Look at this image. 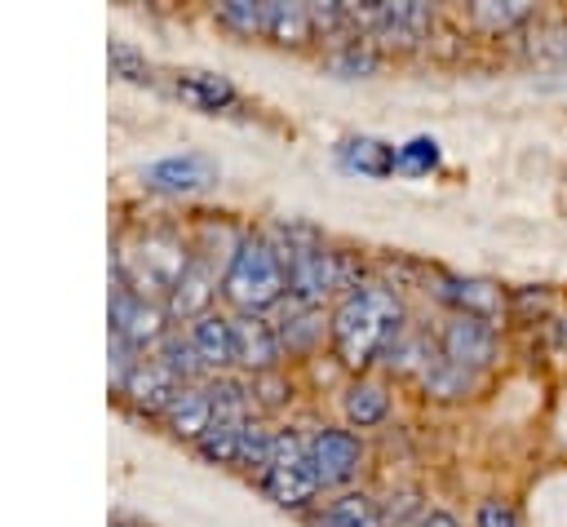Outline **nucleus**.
Returning a JSON list of instances; mask_svg holds the SVG:
<instances>
[{"label": "nucleus", "instance_id": "nucleus-1", "mask_svg": "<svg viewBox=\"0 0 567 527\" xmlns=\"http://www.w3.org/2000/svg\"><path fill=\"white\" fill-rule=\"evenodd\" d=\"M328 332L346 368H368L403 337V301L385 283H359L337 301Z\"/></svg>", "mask_w": 567, "mask_h": 527}, {"label": "nucleus", "instance_id": "nucleus-2", "mask_svg": "<svg viewBox=\"0 0 567 527\" xmlns=\"http://www.w3.org/2000/svg\"><path fill=\"white\" fill-rule=\"evenodd\" d=\"M221 292H226V301L239 306L244 314H261L266 306L284 301V292H288L284 248L270 244L266 235H244V239H235V248H230V257H226Z\"/></svg>", "mask_w": 567, "mask_h": 527}, {"label": "nucleus", "instance_id": "nucleus-3", "mask_svg": "<svg viewBox=\"0 0 567 527\" xmlns=\"http://www.w3.org/2000/svg\"><path fill=\"white\" fill-rule=\"evenodd\" d=\"M284 266H288V297L301 306H323L328 292H337V252H328L315 230L292 226L288 230V248H284Z\"/></svg>", "mask_w": 567, "mask_h": 527}, {"label": "nucleus", "instance_id": "nucleus-4", "mask_svg": "<svg viewBox=\"0 0 567 527\" xmlns=\"http://www.w3.org/2000/svg\"><path fill=\"white\" fill-rule=\"evenodd\" d=\"M306 461L319 478V487H341L359 474L363 465V443L350 434V430H337V425H323L306 438Z\"/></svg>", "mask_w": 567, "mask_h": 527}, {"label": "nucleus", "instance_id": "nucleus-5", "mask_svg": "<svg viewBox=\"0 0 567 527\" xmlns=\"http://www.w3.org/2000/svg\"><path fill=\"white\" fill-rule=\"evenodd\" d=\"M439 354L465 372H483L496 359V328L474 314H447L439 332Z\"/></svg>", "mask_w": 567, "mask_h": 527}, {"label": "nucleus", "instance_id": "nucleus-6", "mask_svg": "<svg viewBox=\"0 0 567 527\" xmlns=\"http://www.w3.org/2000/svg\"><path fill=\"white\" fill-rule=\"evenodd\" d=\"M111 337H120L124 345H146V341H159V306L146 301V292H137L124 275H115V288H111Z\"/></svg>", "mask_w": 567, "mask_h": 527}, {"label": "nucleus", "instance_id": "nucleus-7", "mask_svg": "<svg viewBox=\"0 0 567 527\" xmlns=\"http://www.w3.org/2000/svg\"><path fill=\"white\" fill-rule=\"evenodd\" d=\"M430 292H434L443 306H452V314H474V319H487V323L509 306L496 283L470 279V275H447V270H434V275H430Z\"/></svg>", "mask_w": 567, "mask_h": 527}, {"label": "nucleus", "instance_id": "nucleus-8", "mask_svg": "<svg viewBox=\"0 0 567 527\" xmlns=\"http://www.w3.org/2000/svg\"><path fill=\"white\" fill-rule=\"evenodd\" d=\"M142 182L151 190H168V195H190L217 182V164L199 151H182V155H164L155 164L142 168Z\"/></svg>", "mask_w": 567, "mask_h": 527}, {"label": "nucleus", "instance_id": "nucleus-9", "mask_svg": "<svg viewBox=\"0 0 567 527\" xmlns=\"http://www.w3.org/2000/svg\"><path fill=\"white\" fill-rule=\"evenodd\" d=\"M230 332H235V363L239 368H248L252 376H261V372H275V363H279V332H275V323L270 319H261V314H235L230 319Z\"/></svg>", "mask_w": 567, "mask_h": 527}, {"label": "nucleus", "instance_id": "nucleus-10", "mask_svg": "<svg viewBox=\"0 0 567 527\" xmlns=\"http://www.w3.org/2000/svg\"><path fill=\"white\" fill-rule=\"evenodd\" d=\"M177 390H182V381H177L159 359H137V368L120 381V394H124L133 407L151 412V416H159V412L173 403Z\"/></svg>", "mask_w": 567, "mask_h": 527}, {"label": "nucleus", "instance_id": "nucleus-11", "mask_svg": "<svg viewBox=\"0 0 567 527\" xmlns=\"http://www.w3.org/2000/svg\"><path fill=\"white\" fill-rule=\"evenodd\" d=\"M257 487L284 509H306L319 496V478H315L310 461H301V465H266L257 474Z\"/></svg>", "mask_w": 567, "mask_h": 527}, {"label": "nucleus", "instance_id": "nucleus-12", "mask_svg": "<svg viewBox=\"0 0 567 527\" xmlns=\"http://www.w3.org/2000/svg\"><path fill=\"white\" fill-rule=\"evenodd\" d=\"M159 421L177 434V438H199L208 425H213V394L208 390H199V385H182L177 394H173V403L159 412Z\"/></svg>", "mask_w": 567, "mask_h": 527}, {"label": "nucleus", "instance_id": "nucleus-13", "mask_svg": "<svg viewBox=\"0 0 567 527\" xmlns=\"http://www.w3.org/2000/svg\"><path fill=\"white\" fill-rule=\"evenodd\" d=\"M173 89H177L182 102H190V106H199V111H226V106L239 102L235 84H230L226 75H217V71H177Z\"/></svg>", "mask_w": 567, "mask_h": 527}, {"label": "nucleus", "instance_id": "nucleus-14", "mask_svg": "<svg viewBox=\"0 0 567 527\" xmlns=\"http://www.w3.org/2000/svg\"><path fill=\"white\" fill-rule=\"evenodd\" d=\"M337 159H341V168H350V173L390 177L394 164H399V146L381 142V137H346V142L337 146Z\"/></svg>", "mask_w": 567, "mask_h": 527}, {"label": "nucleus", "instance_id": "nucleus-15", "mask_svg": "<svg viewBox=\"0 0 567 527\" xmlns=\"http://www.w3.org/2000/svg\"><path fill=\"white\" fill-rule=\"evenodd\" d=\"M190 345L195 354L204 359V368H226L235 363V332H230V319L226 314H199L190 323Z\"/></svg>", "mask_w": 567, "mask_h": 527}, {"label": "nucleus", "instance_id": "nucleus-16", "mask_svg": "<svg viewBox=\"0 0 567 527\" xmlns=\"http://www.w3.org/2000/svg\"><path fill=\"white\" fill-rule=\"evenodd\" d=\"M208 297H213V270L204 261H186L182 279L168 288V310L182 319H199L208 314Z\"/></svg>", "mask_w": 567, "mask_h": 527}, {"label": "nucleus", "instance_id": "nucleus-17", "mask_svg": "<svg viewBox=\"0 0 567 527\" xmlns=\"http://www.w3.org/2000/svg\"><path fill=\"white\" fill-rule=\"evenodd\" d=\"M315 527H390V518H385L381 500H372L363 492H346L323 514H315Z\"/></svg>", "mask_w": 567, "mask_h": 527}, {"label": "nucleus", "instance_id": "nucleus-18", "mask_svg": "<svg viewBox=\"0 0 567 527\" xmlns=\"http://www.w3.org/2000/svg\"><path fill=\"white\" fill-rule=\"evenodd\" d=\"M279 345L284 350H310L319 337H323V314H319V306H301V301H284V314H279Z\"/></svg>", "mask_w": 567, "mask_h": 527}, {"label": "nucleus", "instance_id": "nucleus-19", "mask_svg": "<svg viewBox=\"0 0 567 527\" xmlns=\"http://www.w3.org/2000/svg\"><path fill=\"white\" fill-rule=\"evenodd\" d=\"M266 35L275 44H306L315 35L310 4H288V0H266Z\"/></svg>", "mask_w": 567, "mask_h": 527}, {"label": "nucleus", "instance_id": "nucleus-20", "mask_svg": "<svg viewBox=\"0 0 567 527\" xmlns=\"http://www.w3.org/2000/svg\"><path fill=\"white\" fill-rule=\"evenodd\" d=\"M341 407H346V421H350V425L368 430V425H381V421H385V412H390V394H385V385L359 376V381L341 394Z\"/></svg>", "mask_w": 567, "mask_h": 527}, {"label": "nucleus", "instance_id": "nucleus-21", "mask_svg": "<svg viewBox=\"0 0 567 527\" xmlns=\"http://www.w3.org/2000/svg\"><path fill=\"white\" fill-rule=\"evenodd\" d=\"M244 425H248V421H217V416H213V425L195 438L199 456L213 461V465H239V438H244Z\"/></svg>", "mask_w": 567, "mask_h": 527}, {"label": "nucleus", "instance_id": "nucleus-22", "mask_svg": "<svg viewBox=\"0 0 567 527\" xmlns=\"http://www.w3.org/2000/svg\"><path fill=\"white\" fill-rule=\"evenodd\" d=\"M377 62H381V58H377L372 40H363V35H354V40H346V44H332L328 58H323V66H328L332 75H346V80H354V75H372Z\"/></svg>", "mask_w": 567, "mask_h": 527}, {"label": "nucleus", "instance_id": "nucleus-23", "mask_svg": "<svg viewBox=\"0 0 567 527\" xmlns=\"http://www.w3.org/2000/svg\"><path fill=\"white\" fill-rule=\"evenodd\" d=\"M470 18H474L478 31L501 35V31L523 27V22L532 18V4H527V0H478V4L470 9Z\"/></svg>", "mask_w": 567, "mask_h": 527}, {"label": "nucleus", "instance_id": "nucleus-24", "mask_svg": "<svg viewBox=\"0 0 567 527\" xmlns=\"http://www.w3.org/2000/svg\"><path fill=\"white\" fill-rule=\"evenodd\" d=\"M155 359H159V363H164V368H168V372H173L182 385H186V381H190V376L204 368V359L195 354L190 337H182V332H164V337H159V350H155Z\"/></svg>", "mask_w": 567, "mask_h": 527}, {"label": "nucleus", "instance_id": "nucleus-25", "mask_svg": "<svg viewBox=\"0 0 567 527\" xmlns=\"http://www.w3.org/2000/svg\"><path fill=\"white\" fill-rule=\"evenodd\" d=\"M213 13L239 35H266V0H221Z\"/></svg>", "mask_w": 567, "mask_h": 527}, {"label": "nucleus", "instance_id": "nucleus-26", "mask_svg": "<svg viewBox=\"0 0 567 527\" xmlns=\"http://www.w3.org/2000/svg\"><path fill=\"white\" fill-rule=\"evenodd\" d=\"M421 381H425V390H430V394H439V399H461V394H470V390H474V372H465V368L447 363L443 354L421 372Z\"/></svg>", "mask_w": 567, "mask_h": 527}, {"label": "nucleus", "instance_id": "nucleus-27", "mask_svg": "<svg viewBox=\"0 0 567 527\" xmlns=\"http://www.w3.org/2000/svg\"><path fill=\"white\" fill-rule=\"evenodd\" d=\"M270 447H275V434H270L266 425L248 421V425H244V438H239V469L261 474V469L270 465Z\"/></svg>", "mask_w": 567, "mask_h": 527}, {"label": "nucleus", "instance_id": "nucleus-28", "mask_svg": "<svg viewBox=\"0 0 567 527\" xmlns=\"http://www.w3.org/2000/svg\"><path fill=\"white\" fill-rule=\"evenodd\" d=\"M430 168H439V142H434V137H412V142L399 146V164H394V173L425 177Z\"/></svg>", "mask_w": 567, "mask_h": 527}, {"label": "nucleus", "instance_id": "nucleus-29", "mask_svg": "<svg viewBox=\"0 0 567 527\" xmlns=\"http://www.w3.org/2000/svg\"><path fill=\"white\" fill-rule=\"evenodd\" d=\"M106 58H111V71H115V75H124V80H133V84H151V80H155L151 62H146L133 44H124V40H111Z\"/></svg>", "mask_w": 567, "mask_h": 527}, {"label": "nucleus", "instance_id": "nucleus-30", "mask_svg": "<svg viewBox=\"0 0 567 527\" xmlns=\"http://www.w3.org/2000/svg\"><path fill=\"white\" fill-rule=\"evenodd\" d=\"M536 58H554V62H567V27L563 22H545L536 31V44H532Z\"/></svg>", "mask_w": 567, "mask_h": 527}, {"label": "nucleus", "instance_id": "nucleus-31", "mask_svg": "<svg viewBox=\"0 0 567 527\" xmlns=\"http://www.w3.org/2000/svg\"><path fill=\"white\" fill-rule=\"evenodd\" d=\"M474 527H518V509L509 500H478Z\"/></svg>", "mask_w": 567, "mask_h": 527}, {"label": "nucleus", "instance_id": "nucleus-32", "mask_svg": "<svg viewBox=\"0 0 567 527\" xmlns=\"http://www.w3.org/2000/svg\"><path fill=\"white\" fill-rule=\"evenodd\" d=\"M509 310L514 314H545L549 310V288H518L514 297H509Z\"/></svg>", "mask_w": 567, "mask_h": 527}, {"label": "nucleus", "instance_id": "nucleus-33", "mask_svg": "<svg viewBox=\"0 0 567 527\" xmlns=\"http://www.w3.org/2000/svg\"><path fill=\"white\" fill-rule=\"evenodd\" d=\"M412 527H461V523H456L447 509H425V514H421Z\"/></svg>", "mask_w": 567, "mask_h": 527}, {"label": "nucleus", "instance_id": "nucleus-34", "mask_svg": "<svg viewBox=\"0 0 567 527\" xmlns=\"http://www.w3.org/2000/svg\"><path fill=\"white\" fill-rule=\"evenodd\" d=\"M111 527H146V523H137V518H128V514H111Z\"/></svg>", "mask_w": 567, "mask_h": 527}]
</instances>
